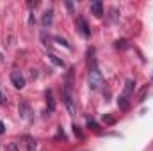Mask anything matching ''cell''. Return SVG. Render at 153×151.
Here are the masks:
<instances>
[{
	"label": "cell",
	"instance_id": "cell-1",
	"mask_svg": "<svg viewBox=\"0 0 153 151\" xmlns=\"http://www.w3.org/2000/svg\"><path fill=\"white\" fill-rule=\"evenodd\" d=\"M87 84H89V89H91V91H98V89L103 85V76H102V73H100V68H98V62H96V59H94V52H93V50L89 52Z\"/></svg>",
	"mask_w": 153,
	"mask_h": 151
},
{
	"label": "cell",
	"instance_id": "cell-2",
	"mask_svg": "<svg viewBox=\"0 0 153 151\" xmlns=\"http://www.w3.org/2000/svg\"><path fill=\"white\" fill-rule=\"evenodd\" d=\"M134 87H135V82H134V80H126L125 91H123V94H121L119 100H117V105H119L121 110H126V109H128V103H130V96H132Z\"/></svg>",
	"mask_w": 153,
	"mask_h": 151
},
{
	"label": "cell",
	"instance_id": "cell-3",
	"mask_svg": "<svg viewBox=\"0 0 153 151\" xmlns=\"http://www.w3.org/2000/svg\"><path fill=\"white\" fill-rule=\"evenodd\" d=\"M76 30L80 32L82 38H89V36H91V30H89V27H87V23H85V20H84L82 16L76 18Z\"/></svg>",
	"mask_w": 153,
	"mask_h": 151
},
{
	"label": "cell",
	"instance_id": "cell-4",
	"mask_svg": "<svg viewBox=\"0 0 153 151\" xmlns=\"http://www.w3.org/2000/svg\"><path fill=\"white\" fill-rule=\"evenodd\" d=\"M11 82H13V85L16 89H23L25 87V78H23V75L20 71H13L11 73Z\"/></svg>",
	"mask_w": 153,
	"mask_h": 151
},
{
	"label": "cell",
	"instance_id": "cell-5",
	"mask_svg": "<svg viewBox=\"0 0 153 151\" xmlns=\"http://www.w3.org/2000/svg\"><path fill=\"white\" fill-rule=\"evenodd\" d=\"M62 100H64V105H66L68 112L71 114V115H75V114H76V107H75V103H73V98H71V94L64 91V93H62Z\"/></svg>",
	"mask_w": 153,
	"mask_h": 151
},
{
	"label": "cell",
	"instance_id": "cell-6",
	"mask_svg": "<svg viewBox=\"0 0 153 151\" xmlns=\"http://www.w3.org/2000/svg\"><path fill=\"white\" fill-rule=\"evenodd\" d=\"M91 13H93L96 18H102V16H103V4H102L100 0L91 2Z\"/></svg>",
	"mask_w": 153,
	"mask_h": 151
},
{
	"label": "cell",
	"instance_id": "cell-7",
	"mask_svg": "<svg viewBox=\"0 0 153 151\" xmlns=\"http://www.w3.org/2000/svg\"><path fill=\"white\" fill-rule=\"evenodd\" d=\"M52 20H53V9L45 11V13H43V18H41L43 27H45V29H46V27H50V25H52Z\"/></svg>",
	"mask_w": 153,
	"mask_h": 151
},
{
	"label": "cell",
	"instance_id": "cell-8",
	"mask_svg": "<svg viewBox=\"0 0 153 151\" xmlns=\"http://www.w3.org/2000/svg\"><path fill=\"white\" fill-rule=\"evenodd\" d=\"M18 110H20V115H22L23 119H30V117H32V110H30V107H29L25 101H22V103H20Z\"/></svg>",
	"mask_w": 153,
	"mask_h": 151
},
{
	"label": "cell",
	"instance_id": "cell-9",
	"mask_svg": "<svg viewBox=\"0 0 153 151\" xmlns=\"http://www.w3.org/2000/svg\"><path fill=\"white\" fill-rule=\"evenodd\" d=\"M46 100H48V110L52 112L55 109V103H53V96H52V91H46Z\"/></svg>",
	"mask_w": 153,
	"mask_h": 151
},
{
	"label": "cell",
	"instance_id": "cell-10",
	"mask_svg": "<svg viewBox=\"0 0 153 151\" xmlns=\"http://www.w3.org/2000/svg\"><path fill=\"white\" fill-rule=\"evenodd\" d=\"M27 150L29 151H36L38 150V142L34 139H27Z\"/></svg>",
	"mask_w": 153,
	"mask_h": 151
},
{
	"label": "cell",
	"instance_id": "cell-11",
	"mask_svg": "<svg viewBox=\"0 0 153 151\" xmlns=\"http://www.w3.org/2000/svg\"><path fill=\"white\" fill-rule=\"evenodd\" d=\"M50 61H52V62H55L57 66H61V68H64V62H62L61 59H57V55H53V53H52V55H50Z\"/></svg>",
	"mask_w": 153,
	"mask_h": 151
},
{
	"label": "cell",
	"instance_id": "cell-12",
	"mask_svg": "<svg viewBox=\"0 0 153 151\" xmlns=\"http://www.w3.org/2000/svg\"><path fill=\"white\" fill-rule=\"evenodd\" d=\"M87 126L91 128V130H94V132H98V124L93 121V119H87Z\"/></svg>",
	"mask_w": 153,
	"mask_h": 151
},
{
	"label": "cell",
	"instance_id": "cell-13",
	"mask_svg": "<svg viewBox=\"0 0 153 151\" xmlns=\"http://www.w3.org/2000/svg\"><path fill=\"white\" fill-rule=\"evenodd\" d=\"M117 48L121 46V48H128V41H125V39H121V41H117V44H116Z\"/></svg>",
	"mask_w": 153,
	"mask_h": 151
},
{
	"label": "cell",
	"instance_id": "cell-14",
	"mask_svg": "<svg viewBox=\"0 0 153 151\" xmlns=\"http://www.w3.org/2000/svg\"><path fill=\"white\" fill-rule=\"evenodd\" d=\"M4 132H5V126H4V123L0 121V133H4Z\"/></svg>",
	"mask_w": 153,
	"mask_h": 151
},
{
	"label": "cell",
	"instance_id": "cell-15",
	"mask_svg": "<svg viewBox=\"0 0 153 151\" xmlns=\"http://www.w3.org/2000/svg\"><path fill=\"white\" fill-rule=\"evenodd\" d=\"M0 103H5V98H4V94H2V91H0Z\"/></svg>",
	"mask_w": 153,
	"mask_h": 151
}]
</instances>
